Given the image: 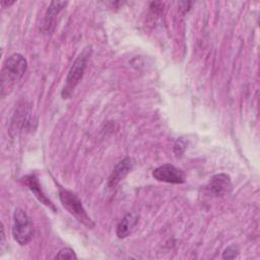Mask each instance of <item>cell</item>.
Listing matches in <instances>:
<instances>
[{
	"mask_svg": "<svg viewBox=\"0 0 260 260\" xmlns=\"http://www.w3.org/2000/svg\"><path fill=\"white\" fill-rule=\"evenodd\" d=\"M14 3V1H5V0H3V1H1V5L3 6V7H6V6H10V5H12Z\"/></svg>",
	"mask_w": 260,
	"mask_h": 260,
	"instance_id": "9a60e30c",
	"label": "cell"
},
{
	"mask_svg": "<svg viewBox=\"0 0 260 260\" xmlns=\"http://www.w3.org/2000/svg\"><path fill=\"white\" fill-rule=\"evenodd\" d=\"M232 187L230 177L225 174H217L210 178L208 189L216 196H222L226 194Z\"/></svg>",
	"mask_w": 260,
	"mask_h": 260,
	"instance_id": "ba28073f",
	"label": "cell"
},
{
	"mask_svg": "<svg viewBox=\"0 0 260 260\" xmlns=\"http://www.w3.org/2000/svg\"><path fill=\"white\" fill-rule=\"evenodd\" d=\"M12 235L14 240L21 246L28 244L32 239V221L26 212L21 208H16L14 210Z\"/></svg>",
	"mask_w": 260,
	"mask_h": 260,
	"instance_id": "277c9868",
	"label": "cell"
},
{
	"mask_svg": "<svg viewBox=\"0 0 260 260\" xmlns=\"http://www.w3.org/2000/svg\"><path fill=\"white\" fill-rule=\"evenodd\" d=\"M238 254H239L238 247L236 245H231L224 250V252L222 254V258L223 259H235L238 256Z\"/></svg>",
	"mask_w": 260,
	"mask_h": 260,
	"instance_id": "4fadbf2b",
	"label": "cell"
},
{
	"mask_svg": "<svg viewBox=\"0 0 260 260\" xmlns=\"http://www.w3.org/2000/svg\"><path fill=\"white\" fill-rule=\"evenodd\" d=\"M29 116H28V110L24 107V108H19L17 111V114L15 113L13 121H12V125H14L15 129L17 127V129H25L27 128V126L29 125Z\"/></svg>",
	"mask_w": 260,
	"mask_h": 260,
	"instance_id": "8fae6325",
	"label": "cell"
},
{
	"mask_svg": "<svg viewBox=\"0 0 260 260\" xmlns=\"http://www.w3.org/2000/svg\"><path fill=\"white\" fill-rule=\"evenodd\" d=\"M132 159L130 157H125L120 160L112 171L111 175L109 176L107 187L109 189H114L131 171L132 169Z\"/></svg>",
	"mask_w": 260,
	"mask_h": 260,
	"instance_id": "8992f818",
	"label": "cell"
},
{
	"mask_svg": "<svg viewBox=\"0 0 260 260\" xmlns=\"http://www.w3.org/2000/svg\"><path fill=\"white\" fill-rule=\"evenodd\" d=\"M27 61L20 54H12L6 59L2 68V90L18 81L26 72Z\"/></svg>",
	"mask_w": 260,
	"mask_h": 260,
	"instance_id": "7a4b0ae2",
	"label": "cell"
},
{
	"mask_svg": "<svg viewBox=\"0 0 260 260\" xmlns=\"http://www.w3.org/2000/svg\"><path fill=\"white\" fill-rule=\"evenodd\" d=\"M185 148H186V143L182 139L177 140L176 143L174 144V151L177 155H181L184 152Z\"/></svg>",
	"mask_w": 260,
	"mask_h": 260,
	"instance_id": "5bb4252c",
	"label": "cell"
},
{
	"mask_svg": "<svg viewBox=\"0 0 260 260\" xmlns=\"http://www.w3.org/2000/svg\"><path fill=\"white\" fill-rule=\"evenodd\" d=\"M137 222V216H135L134 214L132 213H128L120 222L119 224L117 225V230H116V233H117V236L120 238V239H123V238H126L132 231V229L135 226Z\"/></svg>",
	"mask_w": 260,
	"mask_h": 260,
	"instance_id": "9c48e42d",
	"label": "cell"
},
{
	"mask_svg": "<svg viewBox=\"0 0 260 260\" xmlns=\"http://www.w3.org/2000/svg\"><path fill=\"white\" fill-rule=\"evenodd\" d=\"M59 197H60V200H61L63 206L80 223H82L83 225H85L88 229H91L94 226V222L92 221L90 216L87 214L86 210L84 209L81 200L74 193L60 187Z\"/></svg>",
	"mask_w": 260,
	"mask_h": 260,
	"instance_id": "3957f363",
	"label": "cell"
},
{
	"mask_svg": "<svg viewBox=\"0 0 260 260\" xmlns=\"http://www.w3.org/2000/svg\"><path fill=\"white\" fill-rule=\"evenodd\" d=\"M56 259H76V255L74 251L70 248H64L59 251V253L55 257Z\"/></svg>",
	"mask_w": 260,
	"mask_h": 260,
	"instance_id": "7c38bea8",
	"label": "cell"
},
{
	"mask_svg": "<svg viewBox=\"0 0 260 260\" xmlns=\"http://www.w3.org/2000/svg\"><path fill=\"white\" fill-rule=\"evenodd\" d=\"M90 54H91V47L87 46L77 56V58L74 60L73 64L71 65L68 71V74L66 76V80H65L66 82H65L64 88L62 90V96L64 99H67L72 94L74 88L82 78L84 70L88 63Z\"/></svg>",
	"mask_w": 260,
	"mask_h": 260,
	"instance_id": "6da1fadb",
	"label": "cell"
},
{
	"mask_svg": "<svg viewBox=\"0 0 260 260\" xmlns=\"http://www.w3.org/2000/svg\"><path fill=\"white\" fill-rule=\"evenodd\" d=\"M67 2H57V1H53L51 2L50 6L47 9L46 15H45V22H44V26L46 29H50V26L52 25L56 15L66 6Z\"/></svg>",
	"mask_w": 260,
	"mask_h": 260,
	"instance_id": "30bf717a",
	"label": "cell"
},
{
	"mask_svg": "<svg viewBox=\"0 0 260 260\" xmlns=\"http://www.w3.org/2000/svg\"><path fill=\"white\" fill-rule=\"evenodd\" d=\"M152 176L157 181L170 184H182L186 180L184 172L170 164L155 168L152 172Z\"/></svg>",
	"mask_w": 260,
	"mask_h": 260,
	"instance_id": "5b68a950",
	"label": "cell"
},
{
	"mask_svg": "<svg viewBox=\"0 0 260 260\" xmlns=\"http://www.w3.org/2000/svg\"><path fill=\"white\" fill-rule=\"evenodd\" d=\"M23 183L28 187V189L34 193V195L38 198V200L45 204L46 206H48L49 208H51L53 211H56V207L54 206V204L52 203V201L45 195V193L43 192L41 185L39 183L38 178L36 177V175L30 174V175H26L22 178Z\"/></svg>",
	"mask_w": 260,
	"mask_h": 260,
	"instance_id": "52a82bcc",
	"label": "cell"
}]
</instances>
